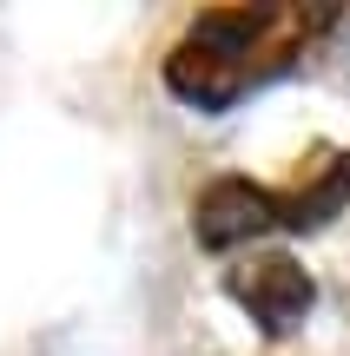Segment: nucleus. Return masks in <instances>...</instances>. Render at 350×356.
Returning <instances> with one entry per match:
<instances>
[{
	"instance_id": "1",
	"label": "nucleus",
	"mask_w": 350,
	"mask_h": 356,
	"mask_svg": "<svg viewBox=\"0 0 350 356\" xmlns=\"http://www.w3.org/2000/svg\"><path fill=\"white\" fill-rule=\"evenodd\" d=\"M331 26H337V7H212L172 47L166 86L198 113H225L251 86L291 73Z\"/></svg>"
},
{
	"instance_id": "2",
	"label": "nucleus",
	"mask_w": 350,
	"mask_h": 356,
	"mask_svg": "<svg viewBox=\"0 0 350 356\" xmlns=\"http://www.w3.org/2000/svg\"><path fill=\"white\" fill-rule=\"evenodd\" d=\"M225 291H232L238 304H245L251 317L264 323V337H291L304 317H311V304H317V284H311V270H304L298 257H285V251H271V257H251V264L225 270Z\"/></svg>"
},
{
	"instance_id": "3",
	"label": "nucleus",
	"mask_w": 350,
	"mask_h": 356,
	"mask_svg": "<svg viewBox=\"0 0 350 356\" xmlns=\"http://www.w3.org/2000/svg\"><path fill=\"white\" fill-rule=\"evenodd\" d=\"M278 225V198L264 185H251V178H218V185L198 191L192 204V231L205 251H232V244L258 238V231Z\"/></svg>"
},
{
	"instance_id": "4",
	"label": "nucleus",
	"mask_w": 350,
	"mask_h": 356,
	"mask_svg": "<svg viewBox=\"0 0 350 356\" xmlns=\"http://www.w3.org/2000/svg\"><path fill=\"white\" fill-rule=\"evenodd\" d=\"M271 198H278V225L285 231H324L350 204V152H317L298 185L271 191Z\"/></svg>"
}]
</instances>
